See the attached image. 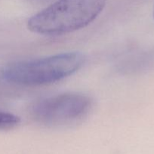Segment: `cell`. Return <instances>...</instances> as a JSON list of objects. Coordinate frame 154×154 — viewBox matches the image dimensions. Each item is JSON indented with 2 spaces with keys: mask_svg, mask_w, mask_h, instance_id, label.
I'll return each mask as SVG.
<instances>
[{
  "mask_svg": "<svg viewBox=\"0 0 154 154\" xmlns=\"http://www.w3.org/2000/svg\"><path fill=\"white\" fill-rule=\"evenodd\" d=\"M21 118L17 115L8 112L0 111V129L11 128L19 124Z\"/></svg>",
  "mask_w": 154,
  "mask_h": 154,
  "instance_id": "4",
  "label": "cell"
},
{
  "mask_svg": "<svg viewBox=\"0 0 154 154\" xmlns=\"http://www.w3.org/2000/svg\"><path fill=\"white\" fill-rule=\"evenodd\" d=\"M93 101L80 93H66L45 98L31 108L36 121L48 126L69 125L84 119L90 112Z\"/></svg>",
  "mask_w": 154,
  "mask_h": 154,
  "instance_id": "3",
  "label": "cell"
},
{
  "mask_svg": "<svg viewBox=\"0 0 154 154\" xmlns=\"http://www.w3.org/2000/svg\"><path fill=\"white\" fill-rule=\"evenodd\" d=\"M85 62L80 52H67L44 58L13 62L2 70V78L11 84L40 86L60 81L79 70Z\"/></svg>",
  "mask_w": 154,
  "mask_h": 154,
  "instance_id": "2",
  "label": "cell"
},
{
  "mask_svg": "<svg viewBox=\"0 0 154 154\" xmlns=\"http://www.w3.org/2000/svg\"><path fill=\"white\" fill-rule=\"evenodd\" d=\"M152 14H153V17H154V7H153V11H152Z\"/></svg>",
  "mask_w": 154,
  "mask_h": 154,
  "instance_id": "5",
  "label": "cell"
},
{
  "mask_svg": "<svg viewBox=\"0 0 154 154\" xmlns=\"http://www.w3.org/2000/svg\"><path fill=\"white\" fill-rule=\"evenodd\" d=\"M106 0H57L30 18L27 27L45 35H60L82 29L102 12Z\"/></svg>",
  "mask_w": 154,
  "mask_h": 154,
  "instance_id": "1",
  "label": "cell"
}]
</instances>
